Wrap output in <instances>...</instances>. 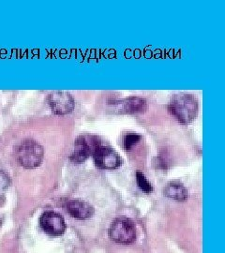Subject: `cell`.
Segmentation results:
<instances>
[{
	"mask_svg": "<svg viewBox=\"0 0 225 253\" xmlns=\"http://www.w3.org/2000/svg\"><path fill=\"white\" fill-rule=\"evenodd\" d=\"M48 102L54 114L67 115L74 108V100L72 96L64 91H54L48 97Z\"/></svg>",
	"mask_w": 225,
	"mask_h": 253,
	"instance_id": "obj_7",
	"label": "cell"
},
{
	"mask_svg": "<svg viewBox=\"0 0 225 253\" xmlns=\"http://www.w3.org/2000/svg\"><path fill=\"white\" fill-rule=\"evenodd\" d=\"M96 165L101 169H115L121 165L118 154L110 146L99 145L93 152Z\"/></svg>",
	"mask_w": 225,
	"mask_h": 253,
	"instance_id": "obj_4",
	"label": "cell"
},
{
	"mask_svg": "<svg viewBox=\"0 0 225 253\" xmlns=\"http://www.w3.org/2000/svg\"><path fill=\"white\" fill-rule=\"evenodd\" d=\"M67 212L76 219H88L94 214L93 207L82 200H71L67 204Z\"/></svg>",
	"mask_w": 225,
	"mask_h": 253,
	"instance_id": "obj_8",
	"label": "cell"
},
{
	"mask_svg": "<svg viewBox=\"0 0 225 253\" xmlns=\"http://www.w3.org/2000/svg\"><path fill=\"white\" fill-rule=\"evenodd\" d=\"M16 157L25 168H35L44 159V148L34 140H25L17 147Z\"/></svg>",
	"mask_w": 225,
	"mask_h": 253,
	"instance_id": "obj_2",
	"label": "cell"
},
{
	"mask_svg": "<svg viewBox=\"0 0 225 253\" xmlns=\"http://www.w3.org/2000/svg\"><path fill=\"white\" fill-rule=\"evenodd\" d=\"M117 104L119 106L121 112L128 113V114L144 113L147 108L146 101L139 97H131L126 100L119 101Z\"/></svg>",
	"mask_w": 225,
	"mask_h": 253,
	"instance_id": "obj_9",
	"label": "cell"
},
{
	"mask_svg": "<svg viewBox=\"0 0 225 253\" xmlns=\"http://www.w3.org/2000/svg\"><path fill=\"white\" fill-rule=\"evenodd\" d=\"M98 145L99 142L93 137H79L74 143L73 152L71 155V161L76 163L85 162L95 151Z\"/></svg>",
	"mask_w": 225,
	"mask_h": 253,
	"instance_id": "obj_5",
	"label": "cell"
},
{
	"mask_svg": "<svg viewBox=\"0 0 225 253\" xmlns=\"http://www.w3.org/2000/svg\"><path fill=\"white\" fill-rule=\"evenodd\" d=\"M9 186V175L0 170V198L4 195L6 190H8Z\"/></svg>",
	"mask_w": 225,
	"mask_h": 253,
	"instance_id": "obj_13",
	"label": "cell"
},
{
	"mask_svg": "<svg viewBox=\"0 0 225 253\" xmlns=\"http://www.w3.org/2000/svg\"><path fill=\"white\" fill-rule=\"evenodd\" d=\"M40 224L46 234L54 236L63 235L66 223L63 217L53 211H47L40 218Z\"/></svg>",
	"mask_w": 225,
	"mask_h": 253,
	"instance_id": "obj_6",
	"label": "cell"
},
{
	"mask_svg": "<svg viewBox=\"0 0 225 253\" xmlns=\"http://www.w3.org/2000/svg\"><path fill=\"white\" fill-rule=\"evenodd\" d=\"M163 193L166 197L177 201H185L188 198V190L179 182L169 183L163 190Z\"/></svg>",
	"mask_w": 225,
	"mask_h": 253,
	"instance_id": "obj_10",
	"label": "cell"
},
{
	"mask_svg": "<svg viewBox=\"0 0 225 253\" xmlns=\"http://www.w3.org/2000/svg\"><path fill=\"white\" fill-rule=\"evenodd\" d=\"M109 235L117 244H132L136 239V227L131 219L118 217L112 222Z\"/></svg>",
	"mask_w": 225,
	"mask_h": 253,
	"instance_id": "obj_3",
	"label": "cell"
},
{
	"mask_svg": "<svg viewBox=\"0 0 225 253\" xmlns=\"http://www.w3.org/2000/svg\"><path fill=\"white\" fill-rule=\"evenodd\" d=\"M141 140V136L136 134V133H129L125 136L124 141H123V145L124 148L126 150H131L132 147L134 145H136L139 141Z\"/></svg>",
	"mask_w": 225,
	"mask_h": 253,
	"instance_id": "obj_12",
	"label": "cell"
},
{
	"mask_svg": "<svg viewBox=\"0 0 225 253\" xmlns=\"http://www.w3.org/2000/svg\"><path fill=\"white\" fill-rule=\"evenodd\" d=\"M168 109L180 123L189 124L198 114V101L192 95L180 94L173 98Z\"/></svg>",
	"mask_w": 225,
	"mask_h": 253,
	"instance_id": "obj_1",
	"label": "cell"
},
{
	"mask_svg": "<svg viewBox=\"0 0 225 253\" xmlns=\"http://www.w3.org/2000/svg\"><path fill=\"white\" fill-rule=\"evenodd\" d=\"M136 180H137V184H138L139 188L141 190H144V192L149 193L153 190L151 184L149 183V181L145 178V176L142 172H138L136 173Z\"/></svg>",
	"mask_w": 225,
	"mask_h": 253,
	"instance_id": "obj_11",
	"label": "cell"
}]
</instances>
